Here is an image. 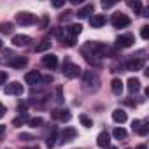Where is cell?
Wrapping results in <instances>:
<instances>
[{
	"mask_svg": "<svg viewBox=\"0 0 149 149\" xmlns=\"http://www.w3.org/2000/svg\"><path fill=\"white\" fill-rule=\"evenodd\" d=\"M28 116L25 114V112H21V116L19 118H16V119H13V126H21V125H25V123H28Z\"/></svg>",
	"mask_w": 149,
	"mask_h": 149,
	"instance_id": "cell-23",
	"label": "cell"
},
{
	"mask_svg": "<svg viewBox=\"0 0 149 149\" xmlns=\"http://www.w3.org/2000/svg\"><path fill=\"white\" fill-rule=\"evenodd\" d=\"M63 6H65V0H56V2H53V7H56V9H60Z\"/></svg>",
	"mask_w": 149,
	"mask_h": 149,
	"instance_id": "cell-34",
	"label": "cell"
},
{
	"mask_svg": "<svg viewBox=\"0 0 149 149\" xmlns=\"http://www.w3.org/2000/svg\"><path fill=\"white\" fill-rule=\"evenodd\" d=\"M4 135H6V125H0V140L4 139Z\"/></svg>",
	"mask_w": 149,
	"mask_h": 149,
	"instance_id": "cell-37",
	"label": "cell"
},
{
	"mask_svg": "<svg viewBox=\"0 0 149 149\" xmlns=\"http://www.w3.org/2000/svg\"><path fill=\"white\" fill-rule=\"evenodd\" d=\"M56 91H58V102H63V98H61V88H58Z\"/></svg>",
	"mask_w": 149,
	"mask_h": 149,
	"instance_id": "cell-40",
	"label": "cell"
},
{
	"mask_svg": "<svg viewBox=\"0 0 149 149\" xmlns=\"http://www.w3.org/2000/svg\"><path fill=\"white\" fill-rule=\"evenodd\" d=\"M93 13H95V6H93V4H86V6H83V7L76 13V16H77L79 19H84V18H91Z\"/></svg>",
	"mask_w": 149,
	"mask_h": 149,
	"instance_id": "cell-7",
	"label": "cell"
},
{
	"mask_svg": "<svg viewBox=\"0 0 149 149\" xmlns=\"http://www.w3.org/2000/svg\"><path fill=\"white\" fill-rule=\"evenodd\" d=\"M28 125L33 126V128H37V126H42L44 125V119L42 118H32V119H28Z\"/></svg>",
	"mask_w": 149,
	"mask_h": 149,
	"instance_id": "cell-29",
	"label": "cell"
},
{
	"mask_svg": "<svg viewBox=\"0 0 149 149\" xmlns=\"http://www.w3.org/2000/svg\"><path fill=\"white\" fill-rule=\"evenodd\" d=\"M25 149H39V147H25Z\"/></svg>",
	"mask_w": 149,
	"mask_h": 149,
	"instance_id": "cell-45",
	"label": "cell"
},
{
	"mask_svg": "<svg viewBox=\"0 0 149 149\" xmlns=\"http://www.w3.org/2000/svg\"><path fill=\"white\" fill-rule=\"evenodd\" d=\"M81 32H83V25H81V23H72V25H68V26L65 28V33H68V35H72V37H77Z\"/></svg>",
	"mask_w": 149,
	"mask_h": 149,
	"instance_id": "cell-16",
	"label": "cell"
},
{
	"mask_svg": "<svg viewBox=\"0 0 149 149\" xmlns=\"http://www.w3.org/2000/svg\"><path fill=\"white\" fill-rule=\"evenodd\" d=\"M6 81H7V74L0 70V84H6Z\"/></svg>",
	"mask_w": 149,
	"mask_h": 149,
	"instance_id": "cell-33",
	"label": "cell"
},
{
	"mask_svg": "<svg viewBox=\"0 0 149 149\" xmlns=\"http://www.w3.org/2000/svg\"><path fill=\"white\" fill-rule=\"evenodd\" d=\"M49 47H51V40L46 37V39H42V42L35 47V51H37V53H42V51H47Z\"/></svg>",
	"mask_w": 149,
	"mask_h": 149,
	"instance_id": "cell-22",
	"label": "cell"
},
{
	"mask_svg": "<svg viewBox=\"0 0 149 149\" xmlns=\"http://www.w3.org/2000/svg\"><path fill=\"white\" fill-rule=\"evenodd\" d=\"M105 16L104 14H93L91 18H90V25L93 26V28H102L104 25H105Z\"/></svg>",
	"mask_w": 149,
	"mask_h": 149,
	"instance_id": "cell-13",
	"label": "cell"
},
{
	"mask_svg": "<svg viewBox=\"0 0 149 149\" xmlns=\"http://www.w3.org/2000/svg\"><path fill=\"white\" fill-rule=\"evenodd\" d=\"M76 135H77L76 128H72V126H65V130L61 132V139H60V142H61V144L70 142L72 139H76Z\"/></svg>",
	"mask_w": 149,
	"mask_h": 149,
	"instance_id": "cell-10",
	"label": "cell"
},
{
	"mask_svg": "<svg viewBox=\"0 0 149 149\" xmlns=\"http://www.w3.org/2000/svg\"><path fill=\"white\" fill-rule=\"evenodd\" d=\"M51 116H53L54 119L63 121V123L70 121V118H72V114H70V111H68V109H54V111L51 112Z\"/></svg>",
	"mask_w": 149,
	"mask_h": 149,
	"instance_id": "cell-8",
	"label": "cell"
},
{
	"mask_svg": "<svg viewBox=\"0 0 149 149\" xmlns=\"http://www.w3.org/2000/svg\"><path fill=\"white\" fill-rule=\"evenodd\" d=\"M79 74H81L79 65L72 63V61H65V63H63V76H65L67 79H76Z\"/></svg>",
	"mask_w": 149,
	"mask_h": 149,
	"instance_id": "cell-1",
	"label": "cell"
},
{
	"mask_svg": "<svg viewBox=\"0 0 149 149\" xmlns=\"http://www.w3.org/2000/svg\"><path fill=\"white\" fill-rule=\"evenodd\" d=\"M112 119L116 121V123H126V119H128V116H126V112L123 111V109H114L112 111Z\"/></svg>",
	"mask_w": 149,
	"mask_h": 149,
	"instance_id": "cell-18",
	"label": "cell"
},
{
	"mask_svg": "<svg viewBox=\"0 0 149 149\" xmlns=\"http://www.w3.org/2000/svg\"><path fill=\"white\" fill-rule=\"evenodd\" d=\"M112 135H114L116 139H119V140H121V139H126V130H125V128H119V126H118V128H114Z\"/></svg>",
	"mask_w": 149,
	"mask_h": 149,
	"instance_id": "cell-27",
	"label": "cell"
},
{
	"mask_svg": "<svg viewBox=\"0 0 149 149\" xmlns=\"http://www.w3.org/2000/svg\"><path fill=\"white\" fill-rule=\"evenodd\" d=\"M83 79H84V84H86V88H93V90H97L98 88V84H100V79H98V76L93 72V70H88V72H84L83 74Z\"/></svg>",
	"mask_w": 149,
	"mask_h": 149,
	"instance_id": "cell-2",
	"label": "cell"
},
{
	"mask_svg": "<svg viewBox=\"0 0 149 149\" xmlns=\"http://www.w3.org/2000/svg\"><path fill=\"white\" fill-rule=\"evenodd\" d=\"M126 88H128L130 93H137V91L140 90V81H139L137 77H130L128 83H126Z\"/></svg>",
	"mask_w": 149,
	"mask_h": 149,
	"instance_id": "cell-19",
	"label": "cell"
},
{
	"mask_svg": "<svg viewBox=\"0 0 149 149\" xmlns=\"http://www.w3.org/2000/svg\"><path fill=\"white\" fill-rule=\"evenodd\" d=\"M2 47H4V42H2V40H0V49H2Z\"/></svg>",
	"mask_w": 149,
	"mask_h": 149,
	"instance_id": "cell-44",
	"label": "cell"
},
{
	"mask_svg": "<svg viewBox=\"0 0 149 149\" xmlns=\"http://www.w3.org/2000/svg\"><path fill=\"white\" fill-rule=\"evenodd\" d=\"M26 63H28V60L23 56H13L9 60V67H13V68H23Z\"/></svg>",
	"mask_w": 149,
	"mask_h": 149,
	"instance_id": "cell-14",
	"label": "cell"
},
{
	"mask_svg": "<svg viewBox=\"0 0 149 149\" xmlns=\"http://www.w3.org/2000/svg\"><path fill=\"white\" fill-rule=\"evenodd\" d=\"M133 42H135V39H133L132 33H123V35H119V37L116 39V44H118L119 47H130Z\"/></svg>",
	"mask_w": 149,
	"mask_h": 149,
	"instance_id": "cell-9",
	"label": "cell"
},
{
	"mask_svg": "<svg viewBox=\"0 0 149 149\" xmlns=\"http://www.w3.org/2000/svg\"><path fill=\"white\" fill-rule=\"evenodd\" d=\"M111 88H112V93L121 95V91H123V81H121L119 77H114V79L111 81Z\"/></svg>",
	"mask_w": 149,
	"mask_h": 149,
	"instance_id": "cell-20",
	"label": "cell"
},
{
	"mask_svg": "<svg viewBox=\"0 0 149 149\" xmlns=\"http://www.w3.org/2000/svg\"><path fill=\"white\" fill-rule=\"evenodd\" d=\"M118 2H116V0H111V2H107V0H104V2H102V7L104 9H111V7H114Z\"/></svg>",
	"mask_w": 149,
	"mask_h": 149,
	"instance_id": "cell-32",
	"label": "cell"
},
{
	"mask_svg": "<svg viewBox=\"0 0 149 149\" xmlns=\"http://www.w3.org/2000/svg\"><path fill=\"white\" fill-rule=\"evenodd\" d=\"M97 144L100 146V147H109V144H111V135L107 133V132H100L98 133V137H97Z\"/></svg>",
	"mask_w": 149,
	"mask_h": 149,
	"instance_id": "cell-17",
	"label": "cell"
},
{
	"mask_svg": "<svg viewBox=\"0 0 149 149\" xmlns=\"http://www.w3.org/2000/svg\"><path fill=\"white\" fill-rule=\"evenodd\" d=\"M46 25H47V18H42V28H46Z\"/></svg>",
	"mask_w": 149,
	"mask_h": 149,
	"instance_id": "cell-41",
	"label": "cell"
},
{
	"mask_svg": "<svg viewBox=\"0 0 149 149\" xmlns=\"http://www.w3.org/2000/svg\"><path fill=\"white\" fill-rule=\"evenodd\" d=\"M32 42V37L30 35H23V33H18L13 37V44L18 46V47H23V46H28Z\"/></svg>",
	"mask_w": 149,
	"mask_h": 149,
	"instance_id": "cell-11",
	"label": "cell"
},
{
	"mask_svg": "<svg viewBox=\"0 0 149 149\" xmlns=\"http://www.w3.org/2000/svg\"><path fill=\"white\" fill-rule=\"evenodd\" d=\"M128 6H130L135 13H142V2H139V0H135V2H128Z\"/></svg>",
	"mask_w": 149,
	"mask_h": 149,
	"instance_id": "cell-30",
	"label": "cell"
},
{
	"mask_svg": "<svg viewBox=\"0 0 149 149\" xmlns=\"http://www.w3.org/2000/svg\"><path fill=\"white\" fill-rule=\"evenodd\" d=\"M40 81H42V76H40L39 70H30V72L25 74V83L30 84V86H35V84H39Z\"/></svg>",
	"mask_w": 149,
	"mask_h": 149,
	"instance_id": "cell-5",
	"label": "cell"
},
{
	"mask_svg": "<svg viewBox=\"0 0 149 149\" xmlns=\"http://www.w3.org/2000/svg\"><path fill=\"white\" fill-rule=\"evenodd\" d=\"M4 91H6V95H16V97H19V95H23L25 88H23V84H21V83L13 81V83H9V84L4 88Z\"/></svg>",
	"mask_w": 149,
	"mask_h": 149,
	"instance_id": "cell-4",
	"label": "cell"
},
{
	"mask_svg": "<svg viewBox=\"0 0 149 149\" xmlns=\"http://www.w3.org/2000/svg\"><path fill=\"white\" fill-rule=\"evenodd\" d=\"M139 125H140V121H139V119H135V121L132 123V128H133V132H135V130L139 128Z\"/></svg>",
	"mask_w": 149,
	"mask_h": 149,
	"instance_id": "cell-39",
	"label": "cell"
},
{
	"mask_svg": "<svg viewBox=\"0 0 149 149\" xmlns=\"http://www.w3.org/2000/svg\"><path fill=\"white\" fill-rule=\"evenodd\" d=\"M61 42H63V46H68V47H72V46H76V37H72V35H63L61 37Z\"/></svg>",
	"mask_w": 149,
	"mask_h": 149,
	"instance_id": "cell-25",
	"label": "cell"
},
{
	"mask_svg": "<svg viewBox=\"0 0 149 149\" xmlns=\"http://www.w3.org/2000/svg\"><path fill=\"white\" fill-rule=\"evenodd\" d=\"M105 149H118V147H112V146H109V147H105Z\"/></svg>",
	"mask_w": 149,
	"mask_h": 149,
	"instance_id": "cell-43",
	"label": "cell"
},
{
	"mask_svg": "<svg viewBox=\"0 0 149 149\" xmlns=\"http://www.w3.org/2000/svg\"><path fill=\"white\" fill-rule=\"evenodd\" d=\"M142 67H144V60H140V58H133V60H130V61L125 63L126 70H140Z\"/></svg>",
	"mask_w": 149,
	"mask_h": 149,
	"instance_id": "cell-15",
	"label": "cell"
},
{
	"mask_svg": "<svg viewBox=\"0 0 149 149\" xmlns=\"http://www.w3.org/2000/svg\"><path fill=\"white\" fill-rule=\"evenodd\" d=\"M14 30V25L9 21V23H2V25H0V32H2L4 35H7V33H11Z\"/></svg>",
	"mask_w": 149,
	"mask_h": 149,
	"instance_id": "cell-26",
	"label": "cell"
},
{
	"mask_svg": "<svg viewBox=\"0 0 149 149\" xmlns=\"http://www.w3.org/2000/svg\"><path fill=\"white\" fill-rule=\"evenodd\" d=\"M16 21L19 25H23V26H28V25H33L35 23V16L32 13H19L16 16Z\"/></svg>",
	"mask_w": 149,
	"mask_h": 149,
	"instance_id": "cell-6",
	"label": "cell"
},
{
	"mask_svg": "<svg viewBox=\"0 0 149 149\" xmlns=\"http://www.w3.org/2000/svg\"><path fill=\"white\" fill-rule=\"evenodd\" d=\"M32 139H33V137L28 135V133H21V135H19V140H32Z\"/></svg>",
	"mask_w": 149,
	"mask_h": 149,
	"instance_id": "cell-35",
	"label": "cell"
},
{
	"mask_svg": "<svg viewBox=\"0 0 149 149\" xmlns=\"http://www.w3.org/2000/svg\"><path fill=\"white\" fill-rule=\"evenodd\" d=\"M79 121H81V125H83L84 128H91V126H93L91 118H88L86 114H79Z\"/></svg>",
	"mask_w": 149,
	"mask_h": 149,
	"instance_id": "cell-24",
	"label": "cell"
},
{
	"mask_svg": "<svg viewBox=\"0 0 149 149\" xmlns=\"http://www.w3.org/2000/svg\"><path fill=\"white\" fill-rule=\"evenodd\" d=\"M46 146H47L49 149H53V147L56 146V130H54V132H53V133L47 137V140H46Z\"/></svg>",
	"mask_w": 149,
	"mask_h": 149,
	"instance_id": "cell-28",
	"label": "cell"
},
{
	"mask_svg": "<svg viewBox=\"0 0 149 149\" xmlns=\"http://www.w3.org/2000/svg\"><path fill=\"white\" fill-rule=\"evenodd\" d=\"M72 14H74L72 11H67V13H63V16H61V19H68V18H70Z\"/></svg>",
	"mask_w": 149,
	"mask_h": 149,
	"instance_id": "cell-38",
	"label": "cell"
},
{
	"mask_svg": "<svg viewBox=\"0 0 149 149\" xmlns=\"http://www.w3.org/2000/svg\"><path fill=\"white\" fill-rule=\"evenodd\" d=\"M140 37H142L144 40H147V39H149V26H147V25H144V26H142V30H140Z\"/></svg>",
	"mask_w": 149,
	"mask_h": 149,
	"instance_id": "cell-31",
	"label": "cell"
},
{
	"mask_svg": "<svg viewBox=\"0 0 149 149\" xmlns=\"http://www.w3.org/2000/svg\"><path fill=\"white\" fill-rule=\"evenodd\" d=\"M128 25H130V18H128L126 14L116 13V14L112 16V26H114V28H125V26H128Z\"/></svg>",
	"mask_w": 149,
	"mask_h": 149,
	"instance_id": "cell-3",
	"label": "cell"
},
{
	"mask_svg": "<svg viewBox=\"0 0 149 149\" xmlns=\"http://www.w3.org/2000/svg\"><path fill=\"white\" fill-rule=\"evenodd\" d=\"M42 65L47 67V68H56V65H58V56L53 54V53H47L46 56H42Z\"/></svg>",
	"mask_w": 149,
	"mask_h": 149,
	"instance_id": "cell-12",
	"label": "cell"
},
{
	"mask_svg": "<svg viewBox=\"0 0 149 149\" xmlns=\"http://www.w3.org/2000/svg\"><path fill=\"white\" fill-rule=\"evenodd\" d=\"M137 149H147V147H146L144 144H140V146H137Z\"/></svg>",
	"mask_w": 149,
	"mask_h": 149,
	"instance_id": "cell-42",
	"label": "cell"
},
{
	"mask_svg": "<svg viewBox=\"0 0 149 149\" xmlns=\"http://www.w3.org/2000/svg\"><path fill=\"white\" fill-rule=\"evenodd\" d=\"M6 112H7L6 105H4V104H0V118H4V116H6Z\"/></svg>",
	"mask_w": 149,
	"mask_h": 149,
	"instance_id": "cell-36",
	"label": "cell"
},
{
	"mask_svg": "<svg viewBox=\"0 0 149 149\" xmlns=\"http://www.w3.org/2000/svg\"><path fill=\"white\" fill-rule=\"evenodd\" d=\"M135 133H139L140 137H146V135L149 133V123H147V121H140V125H139V128L135 130Z\"/></svg>",
	"mask_w": 149,
	"mask_h": 149,
	"instance_id": "cell-21",
	"label": "cell"
}]
</instances>
